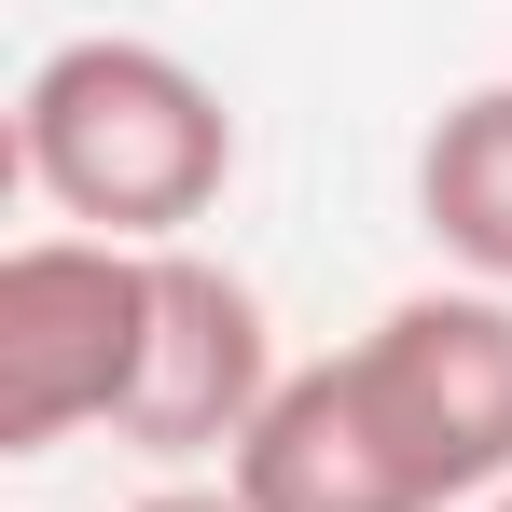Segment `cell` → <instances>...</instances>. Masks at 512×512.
<instances>
[{
    "label": "cell",
    "instance_id": "obj_4",
    "mask_svg": "<svg viewBox=\"0 0 512 512\" xmlns=\"http://www.w3.org/2000/svg\"><path fill=\"white\" fill-rule=\"evenodd\" d=\"M360 374L402 416V443L429 457L443 512L512 499V291H402L360 333Z\"/></svg>",
    "mask_w": 512,
    "mask_h": 512
},
{
    "label": "cell",
    "instance_id": "obj_8",
    "mask_svg": "<svg viewBox=\"0 0 512 512\" xmlns=\"http://www.w3.org/2000/svg\"><path fill=\"white\" fill-rule=\"evenodd\" d=\"M485 512H512V499H485Z\"/></svg>",
    "mask_w": 512,
    "mask_h": 512
},
{
    "label": "cell",
    "instance_id": "obj_2",
    "mask_svg": "<svg viewBox=\"0 0 512 512\" xmlns=\"http://www.w3.org/2000/svg\"><path fill=\"white\" fill-rule=\"evenodd\" d=\"M139 360H153V250H97V236L0 250V457L125 429Z\"/></svg>",
    "mask_w": 512,
    "mask_h": 512
},
{
    "label": "cell",
    "instance_id": "obj_5",
    "mask_svg": "<svg viewBox=\"0 0 512 512\" xmlns=\"http://www.w3.org/2000/svg\"><path fill=\"white\" fill-rule=\"evenodd\" d=\"M236 512H443L429 457L402 443V416L374 402L360 346L333 360H291V388L263 402V429L236 443Z\"/></svg>",
    "mask_w": 512,
    "mask_h": 512
},
{
    "label": "cell",
    "instance_id": "obj_7",
    "mask_svg": "<svg viewBox=\"0 0 512 512\" xmlns=\"http://www.w3.org/2000/svg\"><path fill=\"white\" fill-rule=\"evenodd\" d=\"M125 512H236V485H153V499H125Z\"/></svg>",
    "mask_w": 512,
    "mask_h": 512
},
{
    "label": "cell",
    "instance_id": "obj_6",
    "mask_svg": "<svg viewBox=\"0 0 512 512\" xmlns=\"http://www.w3.org/2000/svg\"><path fill=\"white\" fill-rule=\"evenodd\" d=\"M416 222L457 291H512V84H471L416 139Z\"/></svg>",
    "mask_w": 512,
    "mask_h": 512
},
{
    "label": "cell",
    "instance_id": "obj_3",
    "mask_svg": "<svg viewBox=\"0 0 512 512\" xmlns=\"http://www.w3.org/2000/svg\"><path fill=\"white\" fill-rule=\"evenodd\" d=\"M277 388H291V360L263 333V291L208 250H153V360H139V402L111 443L153 471H194V457L236 471V443L263 429Z\"/></svg>",
    "mask_w": 512,
    "mask_h": 512
},
{
    "label": "cell",
    "instance_id": "obj_1",
    "mask_svg": "<svg viewBox=\"0 0 512 512\" xmlns=\"http://www.w3.org/2000/svg\"><path fill=\"white\" fill-rule=\"evenodd\" d=\"M14 167L97 250H194V222L236 180V111L194 56L139 28H84L14 97Z\"/></svg>",
    "mask_w": 512,
    "mask_h": 512
}]
</instances>
